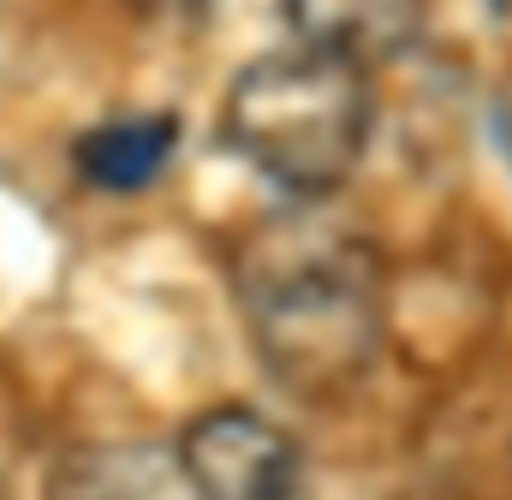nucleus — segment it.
<instances>
[{
  "mask_svg": "<svg viewBox=\"0 0 512 500\" xmlns=\"http://www.w3.org/2000/svg\"><path fill=\"white\" fill-rule=\"evenodd\" d=\"M233 292L245 328L274 375L304 405H340L382 352V256L364 233L292 203L256 221L233 256Z\"/></svg>",
  "mask_w": 512,
  "mask_h": 500,
  "instance_id": "obj_1",
  "label": "nucleus"
},
{
  "mask_svg": "<svg viewBox=\"0 0 512 500\" xmlns=\"http://www.w3.org/2000/svg\"><path fill=\"white\" fill-rule=\"evenodd\" d=\"M370 137V66L304 42L251 60L221 102V143L292 203H328L364 167Z\"/></svg>",
  "mask_w": 512,
  "mask_h": 500,
  "instance_id": "obj_2",
  "label": "nucleus"
},
{
  "mask_svg": "<svg viewBox=\"0 0 512 500\" xmlns=\"http://www.w3.org/2000/svg\"><path fill=\"white\" fill-rule=\"evenodd\" d=\"M173 471L191 500H310V465L286 423L256 405H209L179 429Z\"/></svg>",
  "mask_w": 512,
  "mask_h": 500,
  "instance_id": "obj_3",
  "label": "nucleus"
},
{
  "mask_svg": "<svg viewBox=\"0 0 512 500\" xmlns=\"http://www.w3.org/2000/svg\"><path fill=\"white\" fill-rule=\"evenodd\" d=\"M423 6H429V0H280L292 36H298L304 48L358 60V66L399 54V48L417 36Z\"/></svg>",
  "mask_w": 512,
  "mask_h": 500,
  "instance_id": "obj_4",
  "label": "nucleus"
},
{
  "mask_svg": "<svg viewBox=\"0 0 512 500\" xmlns=\"http://www.w3.org/2000/svg\"><path fill=\"white\" fill-rule=\"evenodd\" d=\"M173 149H179L173 114H114L72 143V167L96 191H143L167 173Z\"/></svg>",
  "mask_w": 512,
  "mask_h": 500,
  "instance_id": "obj_5",
  "label": "nucleus"
},
{
  "mask_svg": "<svg viewBox=\"0 0 512 500\" xmlns=\"http://www.w3.org/2000/svg\"><path fill=\"white\" fill-rule=\"evenodd\" d=\"M48 500H167V477L143 447H84L54 471Z\"/></svg>",
  "mask_w": 512,
  "mask_h": 500,
  "instance_id": "obj_6",
  "label": "nucleus"
},
{
  "mask_svg": "<svg viewBox=\"0 0 512 500\" xmlns=\"http://www.w3.org/2000/svg\"><path fill=\"white\" fill-rule=\"evenodd\" d=\"M137 12H155V18H179V12H203L209 0H126Z\"/></svg>",
  "mask_w": 512,
  "mask_h": 500,
  "instance_id": "obj_7",
  "label": "nucleus"
},
{
  "mask_svg": "<svg viewBox=\"0 0 512 500\" xmlns=\"http://www.w3.org/2000/svg\"><path fill=\"white\" fill-rule=\"evenodd\" d=\"M489 6H495V12H512V0H489Z\"/></svg>",
  "mask_w": 512,
  "mask_h": 500,
  "instance_id": "obj_8",
  "label": "nucleus"
}]
</instances>
